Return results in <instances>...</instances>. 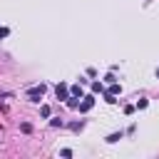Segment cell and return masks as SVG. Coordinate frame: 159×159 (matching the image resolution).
Segmentation results:
<instances>
[{"label": "cell", "mask_w": 159, "mask_h": 159, "mask_svg": "<svg viewBox=\"0 0 159 159\" xmlns=\"http://www.w3.org/2000/svg\"><path fill=\"white\" fill-rule=\"evenodd\" d=\"M0 37H8V27H0Z\"/></svg>", "instance_id": "9c48e42d"}, {"label": "cell", "mask_w": 159, "mask_h": 159, "mask_svg": "<svg viewBox=\"0 0 159 159\" xmlns=\"http://www.w3.org/2000/svg\"><path fill=\"white\" fill-rule=\"evenodd\" d=\"M117 139H122V132H119V134H109V137H107V142H117Z\"/></svg>", "instance_id": "8992f818"}, {"label": "cell", "mask_w": 159, "mask_h": 159, "mask_svg": "<svg viewBox=\"0 0 159 159\" xmlns=\"http://www.w3.org/2000/svg\"><path fill=\"white\" fill-rule=\"evenodd\" d=\"M109 92L117 95V92H122V87H119V85H112V87H109Z\"/></svg>", "instance_id": "ba28073f"}, {"label": "cell", "mask_w": 159, "mask_h": 159, "mask_svg": "<svg viewBox=\"0 0 159 159\" xmlns=\"http://www.w3.org/2000/svg\"><path fill=\"white\" fill-rule=\"evenodd\" d=\"M92 105H95V97H85V102L80 105V112H89V109H92Z\"/></svg>", "instance_id": "7a4b0ae2"}, {"label": "cell", "mask_w": 159, "mask_h": 159, "mask_svg": "<svg viewBox=\"0 0 159 159\" xmlns=\"http://www.w3.org/2000/svg\"><path fill=\"white\" fill-rule=\"evenodd\" d=\"M92 92H102V85H100V82H92Z\"/></svg>", "instance_id": "52a82bcc"}, {"label": "cell", "mask_w": 159, "mask_h": 159, "mask_svg": "<svg viewBox=\"0 0 159 159\" xmlns=\"http://www.w3.org/2000/svg\"><path fill=\"white\" fill-rule=\"evenodd\" d=\"M42 92H45V85H37V87H32L30 92H27V97H30L32 102H40V97H42Z\"/></svg>", "instance_id": "6da1fadb"}, {"label": "cell", "mask_w": 159, "mask_h": 159, "mask_svg": "<svg viewBox=\"0 0 159 159\" xmlns=\"http://www.w3.org/2000/svg\"><path fill=\"white\" fill-rule=\"evenodd\" d=\"M40 114H42V117H50V107L42 105V107H40Z\"/></svg>", "instance_id": "5b68a950"}, {"label": "cell", "mask_w": 159, "mask_h": 159, "mask_svg": "<svg viewBox=\"0 0 159 159\" xmlns=\"http://www.w3.org/2000/svg\"><path fill=\"white\" fill-rule=\"evenodd\" d=\"M57 97L60 100H70V97H67V87L65 85H57Z\"/></svg>", "instance_id": "3957f363"}, {"label": "cell", "mask_w": 159, "mask_h": 159, "mask_svg": "<svg viewBox=\"0 0 159 159\" xmlns=\"http://www.w3.org/2000/svg\"><path fill=\"white\" fill-rule=\"evenodd\" d=\"M72 97H82V87H80V85L72 87Z\"/></svg>", "instance_id": "277c9868"}]
</instances>
